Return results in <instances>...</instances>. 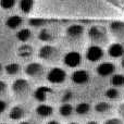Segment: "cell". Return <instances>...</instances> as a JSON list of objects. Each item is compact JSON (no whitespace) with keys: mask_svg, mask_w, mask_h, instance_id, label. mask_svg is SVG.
I'll return each instance as SVG.
<instances>
[{"mask_svg":"<svg viewBox=\"0 0 124 124\" xmlns=\"http://www.w3.org/2000/svg\"><path fill=\"white\" fill-rule=\"evenodd\" d=\"M105 124H124L123 121L121 119H118V118H112V119H109L105 122Z\"/></svg>","mask_w":124,"mask_h":124,"instance_id":"4dcf8cb0","label":"cell"},{"mask_svg":"<svg viewBox=\"0 0 124 124\" xmlns=\"http://www.w3.org/2000/svg\"><path fill=\"white\" fill-rule=\"evenodd\" d=\"M59 113L60 116H64V118H68L71 114L73 113V107L72 105H70L69 102H63L59 108Z\"/></svg>","mask_w":124,"mask_h":124,"instance_id":"7402d4cb","label":"cell"},{"mask_svg":"<svg viewBox=\"0 0 124 124\" xmlns=\"http://www.w3.org/2000/svg\"><path fill=\"white\" fill-rule=\"evenodd\" d=\"M38 38H39V40H41V41L49 43V41L54 40V33L50 30H48V28H41V30L39 31Z\"/></svg>","mask_w":124,"mask_h":124,"instance_id":"d6986e66","label":"cell"},{"mask_svg":"<svg viewBox=\"0 0 124 124\" xmlns=\"http://www.w3.org/2000/svg\"><path fill=\"white\" fill-rule=\"evenodd\" d=\"M0 124H7V123H0Z\"/></svg>","mask_w":124,"mask_h":124,"instance_id":"ab89813d","label":"cell"},{"mask_svg":"<svg viewBox=\"0 0 124 124\" xmlns=\"http://www.w3.org/2000/svg\"><path fill=\"white\" fill-rule=\"evenodd\" d=\"M121 64H122V66L124 68V54H123V58H122V61H121Z\"/></svg>","mask_w":124,"mask_h":124,"instance_id":"74e56055","label":"cell"},{"mask_svg":"<svg viewBox=\"0 0 124 124\" xmlns=\"http://www.w3.org/2000/svg\"><path fill=\"white\" fill-rule=\"evenodd\" d=\"M7 90H8V85L4 81H0V97L4 96L7 94Z\"/></svg>","mask_w":124,"mask_h":124,"instance_id":"f546056e","label":"cell"},{"mask_svg":"<svg viewBox=\"0 0 124 124\" xmlns=\"http://www.w3.org/2000/svg\"><path fill=\"white\" fill-rule=\"evenodd\" d=\"M31 36H32V32H31L30 28H21L16 33V38L21 43H26L31 38Z\"/></svg>","mask_w":124,"mask_h":124,"instance_id":"44dd1931","label":"cell"},{"mask_svg":"<svg viewBox=\"0 0 124 124\" xmlns=\"http://www.w3.org/2000/svg\"><path fill=\"white\" fill-rule=\"evenodd\" d=\"M82 61L81 54L77 51H70L63 57V63L69 68H76Z\"/></svg>","mask_w":124,"mask_h":124,"instance_id":"5b68a950","label":"cell"},{"mask_svg":"<svg viewBox=\"0 0 124 124\" xmlns=\"http://www.w3.org/2000/svg\"><path fill=\"white\" fill-rule=\"evenodd\" d=\"M7 108H8V103H7L4 100L0 99V114L3 113V112L7 110Z\"/></svg>","mask_w":124,"mask_h":124,"instance_id":"1f68e13d","label":"cell"},{"mask_svg":"<svg viewBox=\"0 0 124 124\" xmlns=\"http://www.w3.org/2000/svg\"><path fill=\"white\" fill-rule=\"evenodd\" d=\"M52 93V89L48 86H39L34 92V98L39 102H45L48 96Z\"/></svg>","mask_w":124,"mask_h":124,"instance_id":"8fae6325","label":"cell"},{"mask_svg":"<svg viewBox=\"0 0 124 124\" xmlns=\"http://www.w3.org/2000/svg\"><path fill=\"white\" fill-rule=\"evenodd\" d=\"M66 73L61 68H52L47 73V81L51 84H61L65 81Z\"/></svg>","mask_w":124,"mask_h":124,"instance_id":"3957f363","label":"cell"},{"mask_svg":"<svg viewBox=\"0 0 124 124\" xmlns=\"http://www.w3.org/2000/svg\"><path fill=\"white\" fill-rule=\"evenodd\" d=\"M88 36L92 40H101L106 36V28L101 25H94L88 30Z\"/></svg>","mask_w":124,"mask_h":124,"instance_id":"30bf717a","label":"cell"},{"mask_svg":"<svg viewBox=\"0 0 124 124\" xmlns=\"http://www.w3.org/2000/svg\"><path fill=\"white\" fill-rule=\"evenodd\" d=\"M86 124H98V123H97L96 121H88V122L86 123Z\"/></svg>","mask_w":124,"mask_h":124,"instance_id":"d590c367","label":"cell"},{"mask_svg":"<svg viewBox=\"0 0 124 124\" xmlns=\"http://www.w3.org/2000/svg\"><path fill=\"white\" fill-rule=\"evenodd\" d=\"M71 79L76 85H84L89 81V74L85 70H76L72 73Z\"/></svg>","mask_w":124,"mask_h":124,"instance_id":"ba28073f","label":"cell"},{"mask_svg":"<svg viewBox=\"0 0 124 124\" xmlns=\"http://www.w3.org/2000/svg\"><path fill=\"white\" fill-rule=\"evenodd\" d=\"M84 33V27L79 24H72L66 28V35L68 37L72 39H77L83 35Z\"/></svg>","mask_w":124,"mask_h":124,"instance_id":"7c38bea8","label":"cell"},{"mask_svg":"<svg viewBox=\"0 0 124 124\" xmlns=\"http://www.w3.org/2000/svg\"><path fill=\"white\" fill-rule=\"evenodd\" d=\"M35 112L38 116L40 118H49V116H52L54 113V108L51 106L47 105V103H40L39 106H37L36 109H35Z\"/></svg>","mask_w":124,"mask_h":124,"instance_id":"4fadbf2b","label":"cell"},{"mask_svg":"<svg viewBox=\"0 0 124 124\" xmlns=\"http://www.w3.org/2000/svg\"><path fill=\"white\" fill-rule=\"evenodd\" d=\"M44 66L43 64L38 63V62H32L28 63L27 65L24 68V72L27 76L33 77V78H39L43 76L44 74Z\"/></svg>","mask_w":124,"mask_h":124,"instance_id":"277c9868","label":"cell"},{"mask_svg":"<svg viewBox=\"0 0 124 124\" xmlns=\"http://www.w3.org/2000/svg\"><path fill=\"white\" fill-rule=\"evenodd\" d=\"M111 85L113 87H121L124 85V75L123 74H112Z\"/></svg>","mask_w":124,"mask_h":124,"instance_id":"d4e9b609","label":"cell"},{"mask_svg":"<svg viewBox=\"0 0 124 124\" xmlns=\"http://www.w3.org/2000/svg\"><path fill=\"white\" fill-rule=\"evenodd\" d=\"M110 109H111V105L107 101H100V102L96 103V106H95V111L97 113H106Z\"/></svg>","mask_w":124,"mask_h":124,"instance_id":"cb8c5ba5","label":"cell"},{"mask_svg":"<svg viewBox=\"0 0 124 124\" xmlns=\"http://www.w3.org/2000/svg\"><path fill=\"white\" fill-rule=\"evenodd\" d=\"M105 96L107 97L108 99H111V100L116 99L119 97V92H118V89H116V87H112V88L107 89L105 93Z\"/></svg>","mask_w":124,"mask_h":124,"instance_id":"484cf974","label":"cell"},{"mask_svg":"<svg viewBox=\"0 0 124 124\" xmlns=\"http://www.w3.org/2000/svg\"><path fill=\"white\" fill-rule=\"evenodd\" d=\"M19 8L23 13H30L34 8V0H20Z\"/></svg>","mask_w":124,"mask_h":124,"instance_id":"ffe728a7","label":"cell"},{"mask_svg":"<svg viewBox=\"0 0 124 124\" xmlns=\"http://www.w3.org/2000/svg\"><path fill=\"white\" fill-rule=\"evenodd\" d=\"M75 112L79 116H85L90 111V105L87 102H81L75 107Z\"/></svg>","mask_w":124,"mask_h":124,"instance_id":"603a6c76","label":"cell"},{"mask_svg":"<svg viewBox=\"0 0 124 124\" xmlns=\"http://www.w3.org/2000/svg\"><path fill=\"white\" fill-rule=\"evenodd\" d=\"M4 71H6V73L8 75L14 76V75L19 74V72L21 71V65L19 63H16V62H11V63L7 64L4 66Z\"/></svg>","mask_w":124,"mask_h":124,"instance_id":"ac0fdd59","label":"cell"},{"mask_svg":"<svg viewBox=\"0 0 124 124\" xmlns=\"http://www.w3.org/2000/svg\"><path fill=\"white\" fill-rule=\"evenodd\" d=\"M103 57V50L99 46H89L86 50V59L90 62H97Z\"/></svg>","mask_w":124,"mask_h":124,"instance_id":"8992f818","label":"cell"},{"mask_svg":"<svg viewBox=\"0 0 124 124\" xmlns=\"http://www.w3.org/2000/svg\"><path fill=\"white\" fill-rule=\"evenodd\" d=\"M38 56L40 59L46 61H54L58 58L59 56V50L56 47L51 45H45L40 47L38 51Z\"/></svg>","mask_w":124,"mask_h":124,"instance_id":"7a4b0ae2","label":"cell"},{"mask_svg":"<svg viewBox=\"0 0 124 124\" xmlns=\"http://www.w3.org/2000/svg\"><path fill=\"white\" fill-rule=\"evenodd\" d=\"M46 124H60L58 122V121H56V120H50V121H48Z\"/></svg>","mask_w":124,"mask_h":124,"instance_id":"e575fe53","label":"cell"},{"mask_svg":"<svg viewBox=\"0 0 124 124\" xmlns=\"http://www.w3.org/2000/svg\"><path fill=\"white\" fill-rule=\"evenodd\" d=\"M23 23V19L20 15H11L6 20V26L10 30H16Z\"/></svg>","mask_w":124,"mask_h":124,"instance_id":"9a60e30c","label":"cell"},{"mask_svg":"<svg viewBox=\"0 0 124 124\" xmlns=\"http://www.w3.org/2000/svg\"><path fill=\"white\" fill-rule=\"evenodd\" d=\"M108 52H109V56L112 57V58H120V57H123L124 54V47L121 44L114 43L112 45H110Z\"/></svg>","mask_w":124,"mask_h":124,"instance_id":"5bb4252c","label":"cell"},{"mask_svg":"<svg viewBox=\"0 0 124 124\" xmlns=\"http://www.w3.org/2000/svg\"><path fill=\"white\" fill-rule=\"evenodd\" d=\"M110 30L116 36L124 37V22L122 21H113L110 24Z\"/></svg>","mask_w":124,"mask_h":124,"instance_id":"e0dca14e","label":"cell"},{"mask_svg":"<svg viewBox=\"0 0 124 124\" xmlns=\"http://www.w3.org/2000/svg\"><path fill=\"white\" fill-rule=\"evenodd\" d=\"M69 124H77L76 122H71V123H69Z\"/></svg>","mask_w":124,"mask_h":124,"instance_id":"f35d334b","label":"cell"},{"mask_svg":"<svg viewBox=\"0 0 124 124\" xmlns=\"http://www.w3.org/2000/svg\"><path fill=\"white\" fill-rule=\"evenodd\" d=\"M16 3V0H0V7L4 10H10Z\"/></svg>","mask_w":124,"mask_h":124,"instance_id":"4316f807","label":"cell"},{"mask_svg":"<svg viewBox=\"0 0 124 124\" xmlns=\"http://www.w3.org/2000/svg\"><path fill=\"white\" fill-rule=\"evenodd\" d=\"M26 116V109L22 105L13 106L9 111V119L12 121H22Z\"/></svg>","mask_w":124,"mask_h":124,"instance_id":"52a82bcc","label":"cell"},{"mask_svg":"<svg viewBox=\"0 0 124 124\" xmlns=\"http://www.w3.org/2000/svg\"><path fill=\"white\" fill-rule=\"evenodd\" d=\"M19 124H34L32 122V121H27V120H22V121H20V123Z\"/></svg>","mask_w":124,"mask_h":124,"instance_id":"836d02e7","label":"cell"},{"mask_svg":"<svg viewBox=\"0 0 124 124\" xmlns=\"http://www.w3.org/2000/svg\"><path fill=\"white\" fill-rule=\"evenodd\" d=\"M2 71H3V65H2V64L0 63V73H1Z\"/></svg>","mask_w":124,"mask_h":124,"instance_id":"8d00e7d4","label":"cell"},{"mask_svg":"<svg viewBox=\"0 0 124 124\" xmlns=\"http://www.w3.org/2000/svg\"><path fill=\"white\" fill-rule=\"evenodd\" d=\"M34 52V49L31 45H27V44L23 43L21 46H19V48L16 49V54L21 58H28L31 57Z\"/></svg>","mask_w":124,"mask_h":124,"instance_id":"2e32d148","label":"cell"},{"mask_svg":"<svg viewBox=\"0 0 124 124\" xmlns=\"http://www.w3.org/2000/svg\"><path fill=\"white\" fill-rule=\"evenodd\" d=\"M114 71H116V66L111 62H102L96 68L97 74L102 77L110 76V75H112L114 73Z\"/></svg>","mask_w":124,"mask_h":124,"instance_id":"9c48e42d","label":"cell"},{"mask_svg":"<svg viewBox=\"0 0 124 124\" xmlns=\"http://www.w3.org/2000/svg\"><path fill=\"white\" fill-rule=\"evenodd\" d=\"M119 112H120V114L124 118V103L120 106V108H119Z\"/></svg>","mask_w":124,"mask_h":124,"instance_id":"d6a6232c","label":"cell"},{"mask_svg":"<svg viewBox=\"0 0 124 124\" xmlns=\"http://www.w3.org/2000/svg\"><path fill=\"white\" fill-rule=\"evenodd\" d=\"M72 97H73V93L71 92V90L64 92L63 96H62V102H69V101L72 99Z\"/></svg>","mask_w":124,"mask_h":124,"instance_id":"f1b7e54d","label":"cell"},{"mask_svg":"<svg viewBox=\"0 0 124 124\" xmlns=\"http://www.w3.org/2000/svg\"><path fill=\"white\" fill-rule=\"evenodd\" d=\"M11 90L15 98L24 99L28 96L31 92L30 83L24 78H16L13 81L12 85H11Z\"/></svg>","mask_w":124,"mask_h":124,"instance_id":"6da1fadb","label":"cell"},{"mask_svg":"<svg viewBox=\"0 0 124 124\" xmlns=\"http://www.w3.org/2000/svg\"><path fill=\"white\" fill-rule=\"evenodd\" d=\"M45 23H46V21L43 19H31L30 20V25H32V26H41Z\"/></svg>","mask_w":124,"mask_h":124,"instance_id":"83f0119b","label":"cell"}]
</instances>
